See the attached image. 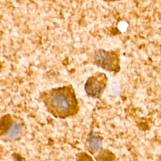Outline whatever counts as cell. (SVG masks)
<instances>
[{
    "label": "cell",
    "instance_id": "cell-4",
    "mask_svg": "<svg viewBox=\"0 0 161 161\" xmlns=\"http://www.w3.org/2000/svg\"><path fill=\"white\" fill-rule=\"evenodd\" d=\"M88 143L89 147L92 150H98L101 145V141L99 140V137L95 134H91L88 137Z\"/></svg>",
    "mask_w": 161,
    "mask_h": 161
},
{
    "label": "cell",
    "instance_id": "cell-1",
    "mask_svg": "<svg viewBox=\"0 0 161 161\" xmlns=\"http://www.w3.org/2000/svg\"><path fill=\"white\" fill-rule=\"evenodd\" d=\"M45 104L52 114L60 118L72 116L79 110L78 101L71 84L49 91L45 94Z\"/></svg>",
    "mask_w": 161,
    "mask_h": 161
},
{
    "label": "cell",
    "instance_id": "cell-3",
    "mask_svg": "<svg viewBox=\"0 0 161 161\" xmlns=\"http://www.w3.org/2000/svg\"><path fill=\"white\" fill-rule=\"evenodd\" d=\"M108 78L104 72H97L87 78L84 84L86 94L92 98H99L105 90Z\"/></svg>",
    "mask_w": 161,
    "mask_h": 161
},
{
    "label": "cell",
    "instance_id": "cell-6",
    "mask_svg": "<svg viewBox=\"0 0 161 161\" xmlns=\"http://www.w3.org/2000/svg\"><path fill=\"white\" fill-rule=\"evenodd\" d=\"M103 1L106 3H113V2H116L118 1H120V0H103Z\"/></svg>",
    "mask_w": 161,
    "mask_h": 161
},
{
    "label": "cell",
    "instance_id": "cell-5",
    "mask_svg": "<svg viewBox=\"0 0 161 161\" xmlns=\"http://www.w3.org/2000/svg\"><path fill=\"white\" fill-rule=\"evenodd\" d=\"M22 131V128L19 124L14 123L9 127V130L8 131L7 136L9 138H14L19 136Z\"/></svg>",
    "mask_w": 161,
    "mask_h": 161
},
{
    "label": "cell",
    "instance_id": "cell-2",
    "mask_svg": "<svg viewBox=\"0 0 161 161\" xmlns=\"http://www.w3.org/2000/svg\"><path fill=\"white\" fill-rule=\"evenodd\" d=\"M92 62L109 72L117 74L120 71V54L118 50H106L97 48L92 56Z\"/></svg>",
    "mask_w": 161,
    "mask_h": 161
}]
</instances>
